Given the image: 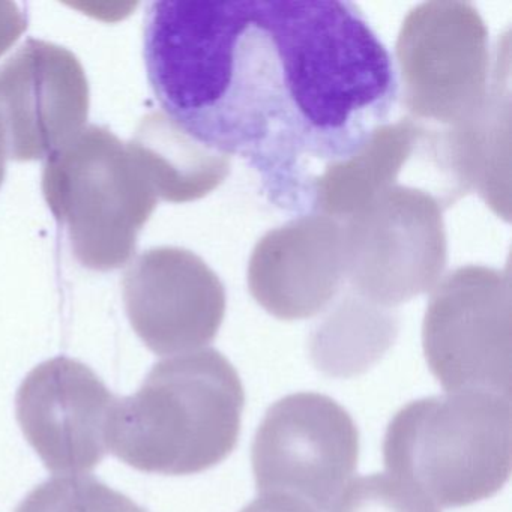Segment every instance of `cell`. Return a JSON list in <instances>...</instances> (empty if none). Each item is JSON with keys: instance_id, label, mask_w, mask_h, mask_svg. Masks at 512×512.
Wrapping results in <instances>:
<instances>
[{"instance_id": "cell-15", "label": "cell", "mask_w": 512, "mask_h": 512, "mask_svg": "<svg viewBox=\"0 0 512 512\" xmlns=\"http://www.w3.org/2000/svg\"><path fill=\"white\" fill-rule=\"evenodd\" d=\"M158 199L187 203L217 190L232 158L194 139L164 112L146 115L128 143Z\"/></svg>"}, {"instance_id": "cell-17", "label": "cell", "mask_w": 512, "mask_h": 512, "mask_svg": "<svg viewBox=\"0 0 512 512\" xmlns=\"http://www.w3.org/2000/svg\"><path fill=\"white\" fill-rule=\"evenodd\" d=\"M16 512H146L94 476H58L38 485Z\"/></svg>"}, {"instance_id": "cell-9", "label": "cell", "mask_w": 512, "mask_h": 512, "mask_svg": "<svg viewBox=\"0 0 512 512\" xmlns=\"http://www.w3.org/2000/svg\"><path fill=\"white\" fill-rule=\"evenodd\" d=\"M125 310L140 340L160 356L196 352L215 340L226 289L193 251L157 247L140 254L122 280Z\"/></svg>"}, {"instance_id": "cell-11", "label": "cell", "mask_w": 512, "mask_h": 512, "mask_svg": "<svg viewBox=\"0 0 512 512\" xmlns=\"http://www.w3.org/2000/svg\"><path fill=\"white\" fill-rule=\"evenodd\" d=\"M89 83L65 47L29 40L0 65V121L16 161L49 157L85 128Z\"/></svg>"}, {"instance_id": "cell-20", "label": "cell", "mask_w": 512, "mask_h": 512, "mask_svg": "<svg viewBox=\"0 0 512 512\" xmlns=\"http://www.w3.org/2000/svg\"><path fill=\"white\" fill-rule=\"evenodd\" d=\"M241 512H319L313 505L286 493H265Z\"/></svg>"}, {"instance_id": "cell-21", "label": "cell", "mask_w": 512, "mask_h": 512, "mask_svg": "<svg viewBox=\"0 0 512 512\" xmlns=\"http://www.w3.org/2000/svg\"><path fill=\"white\" fill-rule=\"evenodd\" d=\"M8 143L5 136L4 125L0 121V185L4 182L5 172H7Z\"/></svg>"}, {"instance_id": "cell-5", "label": "cell", "mask_w": 512, "mask_h": 512, "mask_svg": "<svg viewBox=\"0 0 512 512\" xmlns=\"http://www.w3.org/2000/svg\"><path fill=\"white\" fill-rule=\"evenodd\" d=\"M394 65L410 118L454 127L476 115L490 94L487 26L470 2H424L401 25Z\"/></svg>"}, {"instance_id": "cell-4", "label": "cell", "mask_w": 512, "mask_h": 512, "mask_svg": "<svg viewBox=\"0 0 512 512\" xmlns=\"http://www.w3.org/2000/svg\"><path fill=\"white\" fill-rule=\"evenodd\" d=\"M43 193L83 268L113 271L133 257L158 197L109 128L91 125L46 158Z\"/></svg>"}, {"instance_id": "cell-13", "label": "cell", "mask_w": 512, "mask_h": 512, "mask_svg": "<svg viewBox=\"0 0 512 512\" xmlns=\"http://www.w3.org/2000/svg\"><path fill=\"white\" fill-rule=\"evenodd\" d=\"M499 58L490 94L476 115L440 127V160L455 200L476 191L488 208L511 220V92L509 64Z\"/></svg>"}, {"instance_id": "cell-1", "label": "cell", "mask_w": 512, "mask_h": 512, "mask_svg": "<svg viewBox=\"0 0 512 512\" xmlns=\"http://www.w3.org/2000/svg\"><path fill=\"white\" fill-rule=\"evenodd\" d=\"M145 62L163 112L244 160L293 214L313 212L322 173L388 124L400 97L388 49L352 2L158 0Z\"/></svg>"}, {"instance_id": "cell-2", "label": "cell", "mask_w": 512, "mask_h": 512, "mask_svg": "<svg viewBox=\"0 0 512 512\" xmlns=\"http://www.w3.org/2000/svg\"><path fill=\"white\" fill-rule=\"evenodd\" d=\"M244 407L241 377L223 353H185L155 364L136 394L116 398L107 446L142 472H205L238 445Z\"/></svg>"}, {"instance_id": "cell-12", "label": "cell", "mask_w": 512, "mask_h": 512, "mask_svg": "<svg viewBox=\"0 0 512 512\" xmlns=\"http://www.w3.org/2000/svg\"><path fill=\"white\" fill-rule=\"evenodd\" d=\"M247 281L254 301L277 319L322 313L346 281L340 221L311 212L269 230L251 253Z\"/></svg>"}, {"instance_id": "cell-16", "label": "cell", "mask_w": 512, "mask_h": 512, "mask_svg": "<svg viewBox=\"0 0 512 512\" xmlns=\"http://www.w3.org/2000/svg\"><path fill=\"white\" fill-rule=\"evenodd\" d=\"M398 332L394 308L380 307L349 289L311 332V359L326 376H359L394 346Z\"/></svg>"}, {"instance_id": "cell-19", "label": "cell", "mask_w": 512, "mask_h": 512, "mask_svg": "<svg viewBox=\"0 0 512 512\" xmlns=\"http://www.w3.org/2000/svg\"><path fill=\"white\" fill-rule=\"evenodd\" d=\"M26 28H28V19L19 5L2 0L0 2V56L13 47Z\"/></svg>"}, {"instance_id": "cell-18", "label": "cell", "mask_w": 512, "mask_h": 512, "mask_svg": "<svg viewBox=\"0 0 512 512\" xmlns=\"http://www.w3.org/2000/svg\"><path fill=\"white\" fill-rule=\"evenodd\" d=\"M329 512H440L412 485L395 476L373 473L353 479Z\"/></svg>"}, {"instance_id": "cell-7", "label": "cell", "mask_w": 512, "mask_h": 512, "mask_svg": "<svg viewBox=\"0 0 512 512\" xmlns=\"http://www.w3.org/2000/svg\"><path fill=\"white\" fill-rule=\"evenodd\" d=\"M422 346L431 373L445 391L511 398L509 268L466 265L442 277L425 310Z\"/></svg>"}, {"instance_id": "cell-6", "label": "cell", "mask_w": 512, "mask_h": 512, "mask_svg": "<svg viewBox=\"0 0 512 512\" xmlns=\"http://www.w3.org/2000/svg\"><path fill=\"white\" fill-rule=\"evenodd\" d=\"M340 223L344 277L356 295L395 308L442 280L448 239L442 203L431 191L395 185Z\"/></svg>"}, {"instance_id": "cell-3", "label": "cell", "mask_w": 512, "mask_h": 512, "mask_svg": "<svg viewBox=\"0 0 512 512\" xmlns=\"http://www.w3.org/2000/svg\"><path fill=\"white\" fill-rule=\"evenodd\" d=\"M383 461L434 505L488 499L511 475V398L464 391L412 401L389 422Z\"/></svg>"}, {"instance_id": "cell-10", "label": "cell", "mask_w": 512, "mask_h": 512, "mask_svg": "<svg viewBox=\"0 0 512 512\" xmlns=\"http://www.w3.org/2000/svg\"><path fill=\"white\" fill-rule=\"evenodd\" d=\"M115 401L88 365L61 356L23 380L17 421L50 472H89L109 452L107 425Z\"/></svg>"}, {"instance_id": "cell-14", "label": "cell", "mask_w": 512, "mask_h": 512, "mask_svg": "<svg viewBox=\"0 0 512 512\" xmlns=\"http://www.w3.org/2000/svg\"><path fill=\"white\" fill-rule=\"evenodd\" d=\"M424 124L412 118L377 128L352 157L329 166L314 190L313 212L343 221L401 184L412 163Z\"/></svg>"}, {"instance_id": "cell-8", "label": "cell", "mask_w": 512, "mask_h": 512, "mask_svg": "<svg viewBox=\"0 0 512 512\" xmlns=\"http://www.w3.org/2000/svg\"><path fill=\"white\" fill-rule=\"evenodd\" d=\"M359 431L328 395L299 392L272 404L251 448L259 493H286L325 511L358 467Z\"/></svg>"}]
</instances>
